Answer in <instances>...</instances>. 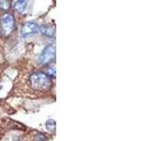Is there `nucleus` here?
<instances>
[{
    "label": "nucleus",
    "instance_id": "f257e3e1",
    "mask_svg": "<svg viewBox=\"0 0 150 141\" xmlns=\"http://www.w3.org/2000/svg\"><path fill=\"white\" fill-rule=\"evenodd\" d=\"M32 87L36 89H46L51 86V79L47 74L42 73H33L30 77Z\"/></svg>",
    "mask_w": 150,
    "mask_h": 141
},
{
    "label": "nucleus",
    "instance_id": "f03ea898",
    "mask_svg": "<svg viewBox=\"0 0 150 141\" xmlns=\"http://www.w3.org/2000/svg\"><path fill=\"white\" fill-rule=\"evenodd\" d=\"M55 58V47L53 44H49L44 47L39 58V62L41 65H46L52 62Z\"/></svg>",
    "mask_w": 150,
    "mask_h": 141
},
{
    "label": "nucleus",
    "instance_id": "7ed1b4c3",
    "mask_svg": "<svg viewBox=\"0 0 150 141\" xmlns=\"http://www.w3.org/2000/svg\"><path fill=\"white\" fill-rule=\"evenodd\" d=\"M14 24L15 20L11 14H4L1 18V29L5 36H8L12 32L14 28Z\"/></svg>",
    "mask_w": 150,
    "mask_h": 141
},
{
    "label": "nucleus",
    "instance_id": "20e7f679",
    "mask_svg": "<svg viewBox=\"0 0 150 141\" xmlns=\"http://www.w3.org/2000/svg\"><path fill=\"white\" fill-rule=\"evenodd\" d=\"M40 28L39 26L37 25V23L34 21H29L26 22L25 25L23 26L22 30H21V34L22 37L26 39V38H29L31 36H34L35 34H37L39 32Z\"/></svg>",
    "mask_w": 150,
    "mask_h": 141
},
{
    "label": "nucleus",
    "instance_id": "39448f33",
    "mask_svg": "<svg viewBox=\"0 0 150 141\" xmlns=\"http://www.w3.org/2000/svg\"><path fill=\"white\" fill-rule=\"evenodd\" d=\"M28 0H16L15 4H14V9L19 13H22L25 11L27 6Z\"/></svg>",
    "mask_w": 150,
    "mask_h": 141
},
{
    "label": "nucleus",
    "instance_id": "423d86ee",
    "mask_svg": "<svg viewBox=\"0 0 150 141\" xmlns=\"http://www.w3.org/2000/svg\"><path fill=\"white\" fill-rule=\"evenodd\" d=\"M40 32L42 33L43 35L49 37V38H53L55 35V30H54V27H53L52 26L49 25H46L43 26L40 28Z\"/></svg>",
    "mask_w": 150,
    "mask_h": 141
},
{
    "label": "nucleus",
    "instance_id": "0eeeda50",
    "mask_svg": "<svg viewBox=\"0 0 150 141\" xmlns=\"http://www.w3.org/2000/svg\"><path fill=\"white\" fill-rule=\"evenodd\" d=\"M11 0H0V9L3 11H7L11 8Z\"/></svg>",
    "mask_w": 150,
    "mask_h": 141
},
{
    "label": "nucleus",
    "instance_id": "6e6552de",
    "mask_svg": "<svg viewBox=\"0 0 150 141\" xmlns=\"http://www.w3.org/2000/svg\"><path fill=\"white\" fill-rule=\"evenodd\" d=\"M46 127H47V129H48L49 131H51V132L54 131L55 130V121L53 120H47V122H46Z\"/></svg>",
    "mask_w": 150,
    "mask_h": 141
},
{
    "label": "nucleus",
    "instance_id": "1a4fd4ad",
    "mask_svg": "<svg viewBox=\"0 0 150 141\" xmlns=\"http://www.w3.org/2000/svg\"><path fill=\"white\" fill-rule=\"evenodd\" d=\"M48 75H49V76H54V77L55 76V69H54V67L48 69Z\"/></svg>",
    "mask_w": 150,
    "mask_h": 141
},
{
    "label": "nucleus",
    "instance_id": "9d476101",
    "mask_svg": "<svg viewBox=\"0 0 150 141\" xmlns=\"http://www.w3.org/2000/svg\"><path fill=\"white\" fill-rule=\"evenodd\" d=\"M36 139H37L38 141H45V140H46V138H45L42 135H37Z\"/></svg>",
    "mask_w": 150,
    "mask_h": 141
}]
</instances>
